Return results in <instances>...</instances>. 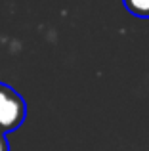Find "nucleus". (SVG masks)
Returning <instances> with one entry per match:
<instances>
[{"label":"nucleus","instance_id":"nucleus-1","mask_svg":"<svg viewBox=\"0 0 149 151\" xmlns=\"http://www.w3.org/2000/svg\"><path fill=\"white\" fill-rule=\"evenodd\" d=\"M27 119V103L15 88L0 81V132L17 130Z\"/></svg>","mask_w":149,"mask_h":151},{"label":"nucleus","instance_id":"nucleus-2","mask_svg":"<svg viewBox=\"0 0 149 151\" xmlns=\"http://www.w3.org/2000/svg\"><path fill=\"white\" fill-rule=\"evenodd\" d=\"M122 4L134 17L149 19V0H122Z\"/></svg>","mask_w":149,"mask_h":151},{"label":"nucleus","instance_id":"nucleus-3","mask_svg":"<svg viewBox=\"0 0 149 151\" xmlns=\"http://www.w3.org/2000/svg\"><path fill=\"white\" fill-rule=\"evenodd\" d=\"M0 151H10V144H8V138L4 132H0Z\"/></svg>","mask_w":149,"mask_h":151}]
</instances>
